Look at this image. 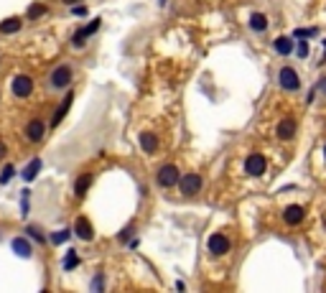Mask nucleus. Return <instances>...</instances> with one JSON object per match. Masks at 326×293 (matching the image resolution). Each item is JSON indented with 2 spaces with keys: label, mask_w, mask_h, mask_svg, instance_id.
<instances>
[{
  "label": "nucleus",
  "mask_w": 326,
  "mask_h": 293,
  "mask_svg": "<svg viewBox=\"0 0 326 293\" xmlns=\"http://www.w3.org/2000/svg\"><path fill=\"white\" fill-rule=\"evenodd\" d=\"M140 148H143L145 153H155V151H158V138H155L153 133H143V135H140Z\"/></svg>",
  "instance_id": "obj_14"
},
{
  "label": "nucleus",
  "mask_w": 326,
  "mask_h": 293,
  "mask_svg": "<svg viewBox=\"0 0 326 293\" xmlns=\"http://www.w3.org/2000/svg\"><path fill=\"white\" fill-rule=\"evenodd\" d=\"M13 174H16V169H13V166H6V169H3V176H0V184H8V181L13 179Z\"/></svg>",
  "instance_id": "obj_24"
},
{
  "label": "nucleus",
  "mask_w": 326,
  "mask_h": 293,
  "mask_svg": "<svg viewBox=\"0 0 326 293\" xmlns=\"http://www.w3.org/2000/svg\"><path fill=\"white\" fill-rule=\"evenodd\" d=\"M303 217H306V212H303V207H298V204H293V207H288V209L283 212L285 224H301Z\"/></svg>",
  "instance_id": "obj_11"
},
{
  "label": "nucleus",
  "mask_w": 326,
  "mask_h": 293,
  "mask_svg": "<svg viewBox=\"0 0 326 293\" xmlns=\"http://www.w3.org/2000/svg\"><path fill=\"white\" fill-rule=\"evenodd\" d=\"M44 13H46V6H44V3H34V6L28 8V18H31V21H36V18L44 16Z\"/></svg>",
  "instance_id": "obj_22"
},
{
  "label": "nucleus",
  "mask_w": 326,
  "mask_h": 293,
  "mask_svg": "<svg viewBox=\"0 0 326 293\" xmlns=\"http://www.w3.org/2000/svg\"><path fill=\"white\" fill-rule=\"evenodd\" d=\"M100 26H102V21H100V18H94V21H92L89 26H84L82 31H77V34H74L72 44H74V46H82V44H84V41H87V39H89V36H92V34H94V31L100 28Z\"/></svg>",
  "instance_id": "obj_9"
},
{
  "label": "nucleus",
  "mask_w": 326,
  "mask_h": 293,
  "mask_svg": "<svg viewBox=\"0 0 326 293\" xmlns=\"http://www.w3.org/2000/svg\"><path fill=\"white\" fill-rule=\"evenodd\" d=\"M293 135H296V120H290V117L280 120L278 122V138L280 140H290Z\"/></svg>",
  "instance_id": "obj_12"
},
{
  "label": "nucleus",
  "mask_w": 326,
  "mask_h": 293,
  "mask_svg": "<svg viewBox=\"0 0 326 293\" xmlns=\"http://www.w3.org/2000/svg\"><path fill=\"white\" fill-rule=\"evenodd\" d=\"M179 179H181V174H179V169H176L174 164L160 166V169H158V184H160V186L171 189V186H176V184H179Z\"/></svg>",
  "instance_id": "obj_2"
},
{
  "label": "nucleus",
  "mask_w": 326,
  "mask_h": 293,
  "mask_svg": "<svg viewBox=\"0 0 326 293\" xmlns=\"http://www.w3.org/2000/svg\"><path fill=\"white\" fill-rule=\"evenodd\" d=\"M311 36H316V28H298L296 31V39H311Z\"/></svg>",
  "instance_id": "obj_25"
},
{
  "label": "nucleus",
  "mask_w": 326,
  "mask_h": 293,
  "mask_svg": "<svg viewBox=\"0 0 326 293\" xmlns=\"http://www.w3.org/2000/svg\"><path fill=\"white\" fill-rule=\"evenodd\" d=\"M179 189H181V194H186V197L199 194V191H202V176H199V174H186L184 179H179Z\"/></svg>",
  "instance_id": "obj_4"
},
{
  "label": "nucleus",
  "mask_w": 326,
  "mask_h": 293,
  "mask_svg": "<svg viewBox=\"0 0 326 293\" xmlns=\"http://www.w3.org/2000/svg\"><path fill=\"white\" fill-rule=\"evenodd\" d=\"M89 186H92V174H82V176L77 179V184H74V194H77V197H84V194L89 191Z\"/></svg>",
  "instance_id": "obj_15"
},
{
  "label": "nucleus",
  "mask_w": 326,
  "mask_h": 293,
  "mask_svg": "<svg viewBox=\"0 0 326 293\" xmlns=\"http://www.w3.org/2000/svg\"><path fill=\"white\" fill-rule=\"evenodd\" d=\"M41 166H44V164H41V158H34V161H31V164L23 169V179H26V181H34V179L39 176Z\"/></svg>",
  "instance_id": "obj_18"
},
{
  "label": "nucleus",
  "mask_w": 326,
  "mask_h": 293,
  "mask_svg": "<svg viewBox=\"0 0 326 293\" xmlns=\"http://www.w3.org/2000/svg\"><path fill=\"white\" fill-rule=\"evenodd\" d=\"M74 235H77V237H82L84 242H89V240L94 237V230H92V224H89V219H84V217H79V219L74 222Z\"/></svg>",
  "instance_id": "obj_10"
},
{
  "label": "nucleus",
  "mask_w": 326,
  "mask_h": 293,
  "mask_svg": "<svg viewBox=\"0 0 326 293\" xmlns=\"http://www.w3.org/2000/svg\"><path fill=\"white\" fill-rule=\"evenodd\" d=\"M13 252L21 255V257H31V255H34L28 240H23V237H16V240H13Z\"/></svg>",
  "instance_id": "obj_17"
},
{
  "label": "nucleus",
  "mask_w": 326,
  "mask_h": 293,
  "mask_svg": "<svg viewBox=\"0 0 326 293\" xmlns=\"http://www.w3.org/2000/svg\"><path fill=\"white\" fill-rule=\"evenodd\" d=\"M92 288H94V290H100V288H105V280H102V275H97V278H94V283H92Z\"/></svg>",
  "instance_id": "obj_30"
},
{
  "label": "nucleus",
  "mask_w": 326,
  "mask_h": 293,
  "mask_svg": "<svg viewBox=\"0 0 326 293\" xmlns=\"http://www.w3.org/2000/svg\"><path fill=\"white\" fill-rule=\"evenodd\" d=\"M323 46H326V41H323ZM323 59H326V54H323Z\"/></svg>",
  "instance_id": "obj_34"
},
{
  "label": "nucleus",
  "mask_w": 326,
  "mask_h": 293,
  "mask_svg": "<svg viewBox=\"0 0 326 293\" xmlns=\"http://www.w3.org/2000/svg\"><path fill=\"white\" fill-rule=\"evenodd\" d=\"M273 49H275V51H278L280 56H288V54L293 51V41H290L288 36H280V39H275Z\"/></svg>",
  "instance_id": "obj_16"
},
{
  "label": "nucleus",
  "mask_w": 326,
  "mask_h": 293,
  "mask_svg": "<svg viewBox=\"0 0 326 293\" xmlns=\"http://www.w3.org/2000/svg\"><path fill=\"white\" fill-rule=\"evenodd\" d=\"M31 92H34V82H31V77L18 74V77L13 79V94H16V97H28Z\"/></svg>",
  "instance_id": "obj_6"
},
{
  "label": "nucleus",
  "mask_w": 326,
  "mask_h": 293,
  "mask_svg": "<svg viewBox=\"0 0 326 293\" xmlns=\"http://www.w3.org/2000/svg\"><path fill=\"white\" fill-rule=\"evenodd\" d=\"M21 26H23L21 18H6L3 23H0V31H3V34H16Z\"/></svg>",
  "instance_id": "obj_20"
},
{
  "label": "nucleus",
  "mask_w": 326,
  "mask_h": 293,
  "mask_svg": "<svg viewBox=\"0 0 326 293\" xmlns=\"http://www.w3.org/2000/svg\"><path fill=\"white\" fill-rule=\"evenodd\" d=\"M64 3H77V0H64Z\"/></svg>",
  "instance_id": "obj_32"
},
{
  "label": "nucleus",
  "mask_w": 326,
  "mask_h": 293,
  "mask_svg": "<svg viewBox=\"0 0 326 293\" xmlns=\"http://www.w3.org/2000/svg\"><path fill=\"white\" fill-rule=\"evenodd\" d=\"M77 265H79V255H77V250H69V255L64 260V270H74Z\"/></svg>",
  "instance_id": "obj_21"
},
{
  "label": "nucleus",
  "mask_w": 326,
  "mask_h": 293,
  "mask_svg": "<svg viewBox=\"0 0 326 293\" xmlns=\"http://www.w3.org/2000/svg\"><path fill=\"white\" fill-rule=\"evenodd\" d=\"M69 82H72V67L69 64H61V67H56L51 72V79H49L51 89H64Z\"/></svg>",
  "instance_id": "obj_1"
},
{
  "label": "nucleus",
  "mask_w": 326,
  "mask_h": 293,
  "mask_svg": "<svg viewBox=\"0 0 326 293\" xmlns=\"http://www.w3.org/2000/svg\"><path fill=\"white\" fill-rule=\"evenodd\" d=\"M313 89H318V92H321V94L326 97V77H321V79L316 82V87H313Z\"/></svg>",
  "instance_id": "obj_28"
},
{
  "label": "nucleus",
  "mask_w": 326,
  "mask_h": 293,
  "mask_svg": "<svg viewBox=\"0 0 326 293\" xmlns=\"http://www.w3.org/2000/svg\"><path fill=\"white\" fill-rule=\"evenodd\" d=\"M209 252H212V255H224V252H230V240H227L222 232H214V235L209 237Z\"/></svg>",
  "instance_id": "obj_7"
},
{
  "label": "nucleus",
  "mask_w": 326,
  "mask_h": 293,
  "mask_svg": "<svg viewBox=\"0 0 326 293\" xmlns=\"http://www.w3.org/2000/svg\"><path fill=\"white\" fill-rule=\"evenodd\" d=\"M72 102H74V94L69 92L67 97H64V102L56 107V112H54V120H51V125H59L64 117H67V112H69V107H72Z\"/></svg>",
  "instance_id": "obj_13"
},
{
  "label": "nucleus",
  "mask_w": 326,
  "mask_h": 293,
  "mask_svg": "<svg viewBox=\"0 0 326 293\" xmlns=\"http://www.w3.org/2000/svg\"><path fill=\"white\" fill-rule=\"evenodd\" d=\"M323 158H326V145H323Z\"/></svg>",
  "instance_id": "obj_33"
},
{
  "label": "nucleus",
  "mask_w": 326,
  "mask_h": 293,
  "mask_svg": "<svg viewBox=\"0 0 326 293\" xmlns=\"http://www.w3.org/2000/svg\"><path fill=\"white\" fill-rule=\"evenodd\" d=\"M72 13H74V16H87V8L79 3V6H74V8H72Z\"/></svg>",
  "instance_id": "obj_29"
},
{
  "label": "nucleus",
  "mask_w": 326,
  "mask_h": 293,
  "mask_svg": "<svg viewBox=\"0 0 326 293\" xmlns=\"http://www.w3.org/2000/svg\"><path fill=\"white\" fill-rule=\"evenodd\" d=\"M278 82H280V87L288 89V92H296V89L301 87V79H298V74H296L293 67H283L280 74H278Z\"/></svg>",
  "instance_id": "obj_3"
},
{
  "label": "nucleus",
  "mask_w": 326,
  "mask_h": 293,
  "mask_svg": "<svg viewBox=\"0 0 326 293\" xmlns=\"http://www.w3.org/2000/svg\"><path fill=\"white\" fill-rule=\"evenodd\" d=\"M26 232H28V237H34V240H36V242H44V235H41V232H39V230H36V227H28V230H26Z\"/></svg>",
  "instance_id": "obj_26"
},
{
  "label": "nucleus",
  "mask_w": 326,
  "mask_h": 293,
  "mask_svg": "<svg viewBox=\"0 0 326 293\" xmlns=\"http://www.w3.org/2000/svg\"><path fill=\"white\" fill-rule=\"evenodd\" d=\"M160 3H163V0H160Z\"/></svg>",
  "instance_id": "obj_35"
},
{
  "label": "nucleus",
  "mask_w": 326,
  "mask_h": 293,
  "mask_svg": "<svg viewBox=\"0 0 326 293\" xmlns=\"http://www.w3.org/2000/svg\"><path fill=\"white\" fill-rule=\"evenodd\" d=\"M298 56H301V59H306V56H308V44H306V41H301V44H298Z\"/></svg>",
  "instance_id": "obj_27"
},
{
  "label": "nucleus",
  "mask_w": 326,
  "mask_h": 293,
  "mask_svg": "<svg viewBox=\"0 0 326 293\" xmlns=\"http://www.w3.org/2000/svg\"><path fill=\"white\" fill-rule=\"evenodd\" d=\"M250 28L257 31V34L265 31V28H268V18H265L263 13H252V16H250Z\"/></svg>",
  "instance_id": "obj_19"
},
{
  "label": "nucleus",
  "mask_w": 326,
  "mask_h": 293,
  "mask_svg": "<svg viewBox=\"0 0 326 293\" xmlns=\"http://www.w3.org/2000/svg\"><path fill=\"white\" fill-rule=\"evenodd\" d=\"M67 240H69V230H59V232L51 235V242H54V245H61V242H67Z\"/></svg>",
  "instance_id": "obj_23"
},
{
  "label": "nucleus",
  "mask_w": 326,
  "mask_h": 293,
  "mask_svg": "<svg viewBox=\"0 0 326 293\" xmlns=\"http://www.w3.org/2000/svg\"><path fill=\"white\" fill-rule=\"evenodd\" d=\"M44 135H46V125H44V120H31V122L26 125V138H28L31 143H39Z\"/></svg>",
  "instance_id": "obj_8"
},
{
  "label": "nucleus",
  "mask_w": 326,
  "mask_h": 293,
  "mask_svg": "<svg viewBox=\"0 0 326 293\" xmlns=\"http://www.w3.org/2000/svg\"><path fill=\"white\" fill-rule=\"evenodd\" d=\"M265 169H268V164H265V158H263L260 153L247 156V161H245V171H247L250 176H263V174H265Z\"/></svg>",
  "instance_id": "obj_5"
},
{
  "label": "nucleus",
  "mask_w": 326,
  "mask_h": 293,
  "mask_svg": "<svg viewBox=\"0 0 326 293\" xmlns=\"http://www.w3.org/2000/svg\"><path fill=\"white\" fill-rule=\"evenodd\" d=\"M6 153H8V148H6V143H3V140H0V161H3V158H6Z\"/></svg>",
  "instance_id": "obj_31"
}]
</instances>
